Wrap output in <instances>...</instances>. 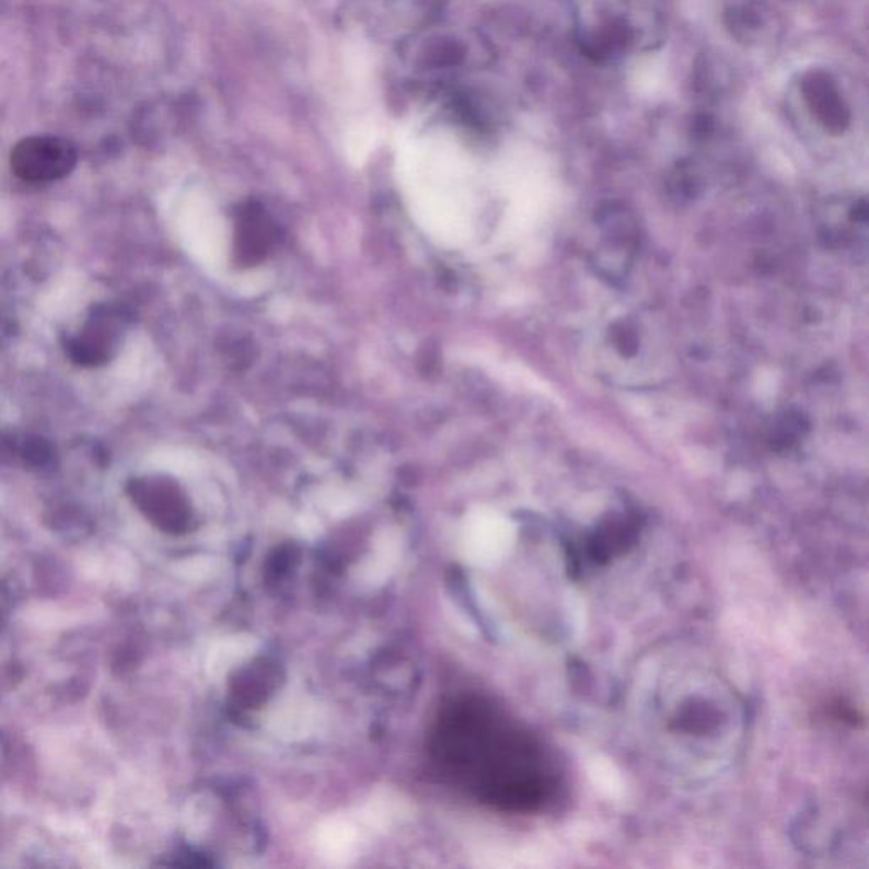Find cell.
<instances>
[{
	"label": "cell",
	"mask_w": 869,
	"mask_h": 869,
	"mask_svg": "<svg viewBox=\"0 0 869 869\" xmlns=\"http://www.w3.org/2000/svg\"><path fill=\"white\" fill-rule=\"evenodd\" d=\"M12 171L33 184L67 177L77 163L76 148L54 137H35L21 141L11 157Z\"/></svg>",
	"instance_id": "6da1fadb"
},
{
	"label": "cell",
	"mask_w": 869,
	"mask_h": 869,
	"mask_svg": "<svg viewBox=\"0 0 869 869\" xmlns=\"http://www.w3.org/2000/svg\"><path fill=\"white\" fill-rule=\"evenodd\" d=\"M119 341V326L109 310H99L89 317L79 335L67 344V356L82 367H97L111 360Z\"/></svg>",
	"instance_id": "7a4b0ae2"
},
{
	"label": "cell",
	"mask_w": 869,
	"mask_h": 869,
	"mask_svg": "<svg viewBox=\"0 0 869 869\" xmlns=\"http://www.w3.org/2000/svg\"><path fill=\"white\" fill-rule=\"evenodd\" d=\"M801 92L816 121L832 135L846 131L850 111L841 94L837 82L825 70H810L801 80Z\"/></svg>",
	"instance_id": "3957f363"
},
{
	"label": "cell",
	"mask_w": 869,
	"mask_h": 869,
	"mask_svg": "<svg viewBox=\"0 0 869 869\" xmlns=\"http://www.w3.org/2000/svg\"><path fill=\"white\" fill-rule=\"evenodd\" d=\"M634 27L622 18H610L579 33L582 54L594 61H609L627 51L634 42Z\"/></svg>",
	"instance_id": "277c9868"
},
{
	"label": "cell",
	"mask_w": 869,
	"mask_h": 869,
	"mask_svg": "<svg viewBox=\"0 0 869 869\" xmlns=\"http://www.w3.org/2000/svg\"><path fill=\"white\" fill-rule=\"evenodd\" d=\"M274 242L273 223L262 209L248 206L236 223L235 254L242 265L258 264Z\"/></svg>",
	"instance_id": "5b68a950"
},
{
	"label": "cell",
	"mask_w": 869,
	"mask_h": 869,
	"mask_svg": "<svg viewBox=\"0 0 869 869\" xmlns=\"http://www.w3.org/2000/svg\"><path fill=\"white\" fill-rule=\"evenodd\" d=\"M316 723V708L304 696H288L273 708L267 718L270 732L286 741H299L310 735Z\"/></svg>",
	"instance_id": "8992f818"
},
{
	"label": "cell",
	"mask_w": 869,
	"mask_h": 869,
	"mask_svg": "<svg viewBox=\"0 0 869 869\" xmlns=\"http://www.w3.org/2000/svg\"><path fill=\"white\" fill-rule=\"evenodd\" d=\"M258 646V640L246 634L231 635L227 639L218 640L209 652L208 673L212 677H223L235 665L242 664L257 652Z\"/></svg>",
	"instance_id": "52a82bcc"
},
{
	"label": "cell",
	"mask_w": 869,
	"mask_h": 869,
	"mask_svg": "<svg viewBox=\"0 0 869 869\" xmlns=\"http://www.w3.org/2000/svg\"><path fill=\"white\" fill-rule=\"evenodd\" d=\"M767 5L761 0H745L727 9L726 26L739 42H754L766 26Z\"/></svg>",
	"instance_id": "ba28073f"
},
{
	"label": "cell",
	"mask_w": 869,
	"mask_h": 869,
	"mask_svg": "<svg viewBox=\"0 0 869 869\" xmlns=\"http://www.w3.org/2000/svg\"><path fill=\"white\" fill-rule=\"evenodd\" d=\"M401 554V538L396 533L386 532L379 537L374 551H372L371 559L363 564L360 569V579L367 584H381L390 578L391 572L396 569L399 563Z\"/></svg>",
	"instance_id": "9c48e42d"
},
{
	"label": "cell",
	"mask_w": 869,
	"mask_h": 869,
	"mask_svg": "<svg viewBox=\"0 0 869 869\" xmlns=\"http://www.w3.org/2000/svg\"><path fill=\"white\" fill-rule=\"evenodd\" d=\"M356 841L357 834L352 825L340 821V819L326 821L317 831L320 853H322L323 858L333 862L345 861L348 856L352 855Z\"/></svg>",
	"instance_id": "30bf717a"
},
{
	"label": "cell",
	"mask_w": 869,
	"mask_h": 869,
	"mask_svg": "<svg viewBox=\"0 0 869 869\" xmlns=\"http://www.w3.org/2000/svg\"><path fill=\"white\" fill-rule=\"evenodd\" d=\"M408 809L405 801L401 800L393 791H379L369 803H367L366 816L367 824L375 829H386Z\"/></svg>",
	"instance_id": "8fae6325"
},
{
	"label": "cell",
	"mask_w": 869,
	"mask_h": 869,
	"mask_svg": "<svg viewBox=\"0 0 869 869\" xmlns=\"http://www.w3.org/2000/svg\"><path fill=\"white\" fill-rule=\"evenodd\" d=\"M677 729L690 733H707L715 729L718 715L705 702H692L676 718Z\"/></svg>",
	"instance_id": "7c38bea8"
}]
</instances>
